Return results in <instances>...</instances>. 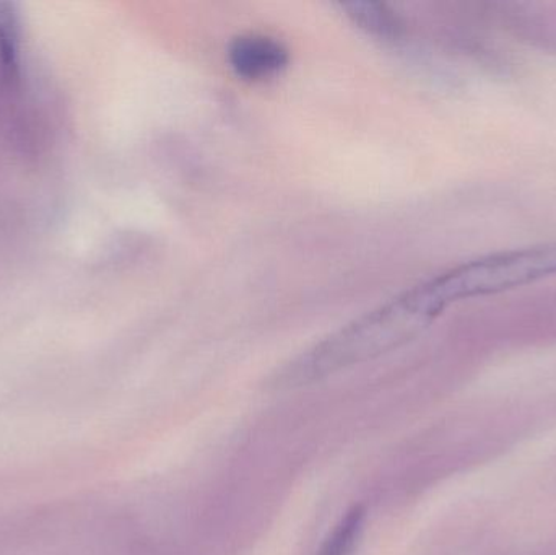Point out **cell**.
Segmentation results:
<instances>
[{"mask_svg":"<svg viewBox=\"0 0 556 555\" xmlns=\"http://www.w3.org/2000/svg\"><path fill=\"white\" fill-rule=\"evenodd\" d=\"M346 16L359 28L379 36L394 35L397 31V20L391 10L382 3L353 2L343 3Z\"/></svg>","mask_w":556,"mask_h":555,"instance_id":"5b68a950","label":"cell"},{"mask_svg":"<svg viewBox=\"0 0 556 555\" xmlns=\"http://www.w3.org/2000/svg\"><path fill=\"white\" fill-rule=\"evenodd\" d=\"M552 276H556V241L469 261L424 283L444 312L460 300L495 295Z\"/></svg>","mask_w":556,"mask_h":555,"instance_id":"7a4b0ae2","label":"cell"},{"mask_svg":"<svg viewBox=\"0 0 556 555\" xmlns=\"http://www.w3.org/2000/svg\"><path fill=\"white\" fill-rule=\"evenodd\" d=\"M12 5L0 3V61L7 71L13 72L16 67V23Z\"/></svg>","mask_w":556,"mask_h":555,"instance_id":"8992f818","label":"cell"},{"mask_svg":"<svg viewBox=\"0 0 556 555\" xmlns=\"http://www.w3.org/2000/svg\"><path fill=\"white\" fill-rule=\"evenodd\" d=\"M365 525V508L353 507L345 517L336 525L332 533L324 541L317 555H352L362 538Z\"/></svg>","mask_w":556,"mask_h":555,"instance_id":"277c9868","label":"cell"},{"mask_svg":"<svg viewBox=\"0 0 556 555\" xmlns=\"http://www.w3.org/2000/svg\"><path fill=\"white\" fill-rule=\"evenodd\" d=\"M440 315L420 283L343 326L294 358L278 371L274 384L277 388L304 387L353 365L381 357L412 341Z\"/></svg>","mask_w":556,"mask_h":555,"instance_id":"6da1fadb","label":"cell"},{"mask_svg":"<svg viewBox=\"0 0 556 555\" xmlns=\"http://www.w3.org/2000/svg\"><path fill=\"white\" fill-rule=\"evenodd\" d=\"M228 62L238 77L263 81L280 74L288 62V49L276 38L266 35H241L228 48Z\"/></svg>","mask_w":556,"mask_h":555,"instance_id":"3957f363","label":"cell"}]
</instances>
